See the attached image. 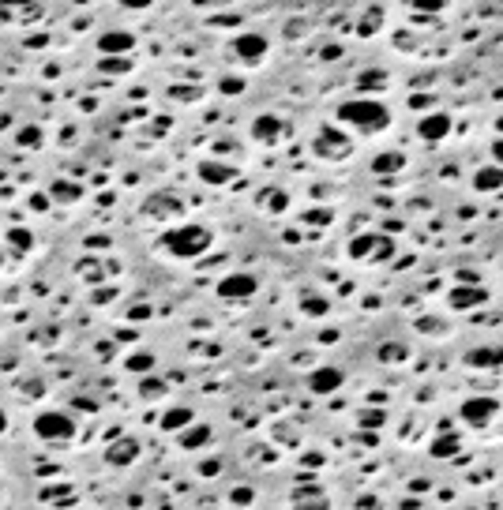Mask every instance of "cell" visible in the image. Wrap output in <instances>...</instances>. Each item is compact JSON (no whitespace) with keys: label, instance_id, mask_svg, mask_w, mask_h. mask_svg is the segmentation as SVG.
<instances>
[{"label":"cell","instance_id":"obj_1","mask_svg":"<svg viewBox=\"0 0 503 510\" xmlns=\"http://www.w3.org/2000/svg\"><path fill=\"white\" fill-rule=\"evenodd\" d=\"M338 121L357 127V132H364V135H372V132H383V127L390 124V109L376 98H349L338 106Z\"/></svg>","mask_w":503,"mask_h":510},{"label":"cell","instance_id":"obj_2","mask_svg":"<svg viewBox=\"0 0 503 510\" xmlns=\"http://www.w3.org/2000/svg\"><path fill=\"white\" fill-rule=\"evenodd\" d=\"M214 244V236H211V229L207 226H177V229H169V233H162V248L173 255V259H199L207 248Z\"/></svg>","mask_w":503,"mask_h":510},{"label":"cell","instance_id":"obj_3","mask_svg":"<svg viewBox=\"0 0 503 510\" xmlns=\"http://www.w3.org/2000/svg\"><path fill=\"white\" fill-rule=\"evenodd\" d=\"M34 435H38V439H49V443L71 439V435H75V420H71L68 413H57V409L38 413V417H34Z\"/></svg>","mask_w":503,"mask_h":510},{"label":"cell","instance_id":"obj_4","mask_svg":"<svg viewBox=\"0 0 503 510\" xmlns=\"http://www.w3.org/2000/svg\"><path fill=\"white\" fill-rule=\"evenodd\" d=\"M312 150H316L319 158H331V162H334V158H346L349 150H353V143L342 135L338 124H323L316 132V139H312Z\"/></svg>","mask_w":503,"mask_h":510},{"label":"cell","instance_id":"obj_5","mask_svg":"<svg viewBox=\"0 0 503 510\" xmlns=\"http://www.w3.org/2000/svg\"><path fill=\"white\" fill-rule=\"evenodd\" d=\"M496 413H500V402H496V398H489V394H481V398L462 402L458 417L466 420L469 428H484V424H492V420H496Z\"/></svg>","mask_w":503,"mask_h":510},{"label":"cell","instance_id":"obj_6","mask_svg":"<svg viewBox=\"0 0 503 510\" xmlns=\"http://www.w3.org/2000/svg\"><path fill=\"white\" fill-rule=\"evenodd\" d=\"M252 293H255V278L252 274H244V270H233V274H226L218 282V297L222 300H252Z\"/></svg>","mask_w":503,"mask_h":510},{"label":"cell","instance_id":"obj_7","mask_svg":"<svg viewBox=\"0 0 503 510\" xmlns=\"http://www.w3.org/2000/svg\"><path fill=\"white\" fill-rule=\"evenodd\" d=\"M267 49H270V42L259 34V30H241V34L233 38V53L241 60H248V64L263 60V57H267Z\"/></svg>","mask_w":503,"mask_h":510},{"label":"cell","instance_id":"obj_8","mask_svg":"<svg viewBox=\"0 0 503 510\" xmlns=\"http://www.w3.org/2000/svg\"><path fill=\"white\" fill-rule=\"evenodd\" d=\"M98 49L106 53V57H128V53L135 49V34L132 30H102Z\"/></svg>","mask_w":503,"mask_h":510},{"label":"cell","instance_id":"obj_9","mask_svg":"<svg viewBox=\"0 0 503 510\" xmlns=\"http://www.w3.org/2000/svg\"><path fill=\"white\" fill-rule=\"evenodd\" d=\"M342 368H331V364H323V368H316L312 376H308V390L312 394H334V390H342Z\"/></svg>","mask_w":503,"mask_h":510},{"label":"cell","instance_id":"obj_10","mask_svg":"<svg viewBox=\"0 0 503 510\" xmlns=\"http://www.w3.org/2000/svg\"><path fill=\"white\" fill-rule=\"evenodd\" d=\"M421 139H428V143H440L447 139V132H451V117L447 113H428V117H421Z\"/></svg>","mask_w":503,"mask_h":510},{"label":"cell","instance_id":"obj_11","mask_svg":"<svg viewBox=\"0 0 503 510\" xmlns=\"http://www.w3.org/2000/svg\"><path fill=\"white\" fill-rule=\"evenodd\" d=\"M282 135H285V124L278 121V117L263 113V117H255V121H252V139H259V143H274V139H282Z\"/></svg>","mask_w":503,"mask_h":510},{"label":"cell","instance_id":"obj_12","mask_svg":"<svg viewBox=\"0 0 503 510\" xmlns=\"http://www.w3.org/2000/svg\"><path fill=\"white\" fill-rule=\"evenodd\" d=\"M489 300V293L481 289V285H473V289H451V297H447V304L454 308V312H469V308H477V304H484Z\"/></svg>","mask_w":503,"mask_h":510},{"label":"cell","instance_id":"obj_13","mask_svg":"<svg viewBox=\"0 0 503 510\" xmlns=\"http://www.w3.org/2000/svg\"><path fill=\"white\" fill-rule=\"evenodd\" d=\"M211 424H196V420H191L188 428H180V446H185V450H199V446H207L211 443Z\"/></svg>","mask_w":503,"mask_h":510},{"label":"cell","instance_id":"obj_14","mask_svg":"<svg viewBox=\"0 0 503 510\" xmlns=\"http://www.w3.org/2000/svg\"><path fill=\"white\" fill-rule=\"evenodd\" d=\"M135 458H139V443H135V439H121V443H113L106 450L109 465H128V461H135Z\"/></svg>","mask_w":503,"mask_h":510},{"label":"cell","instance_id":"obj_15","mask_svg":"<svg viewBox=\"0 0 503 510\" xmlns=\"http://www.w3.org/2000/svg\"><path fill=\"white\" fill-rule=\"evenodd\" d=\"M199 180H207V184H229L233 180V169L229 165H222V162H199Z\"/></svg>","mask_w":503,"mask_h":510},{"label":"cell","instance_id":"obj_16","mask_svg":"<svg viewBox=\"0 0 503 510\" xmlns=\"http://www.w3.org/2000/svg\"><path fill=\"white\" fill-rule=\"evenodd\" d=\"M503 184V165H484L473 173V188L477 191H496Z\"/></svg>","mask_w":503,"mask_h":510},{"label":"cell","instance_id":"obj_17","mask_svg":"<svg viewBox=\"0 0 503 510\" xmlns=\"http://www.w3.org/2000/svg\"><path fill=\"white\" fill-rule=\"evenodd\" d=\"M191 409H185V405H177V409H169V413H162V432H180V428H188L191 424Z\"/></svg>","mask_w":503,"mask_h":510},{"label":"cell","instance_id":"obj_18","mask_svg":"<svg viewBox=\"0 0 503 510\" xmlns=\"http://www.w3.org/2000/svg\"><path fill=\"white\" fill-rule=\"evenodd\" d=\"M466 364H473V368H496V364H503V349H473L466 356Z\"/></svg>","mask_w":503,"mask_h":510},{"label":"cell","instance_id":"obj_19","mask_svg":"<svg viewBox=\"0 0 503 510\" xmlns=\"http://www.w3.org/2000/svg\"><path fill=\"white\" fill-rule=\"evenodd\" d=\"M376 244H379L376 233H361V236H353V244H349V255H353V259H364V255L376 252Z\"/></svg>","mask_w":503,"mask_h":510},{"label":"cell","instance_id":"obj_20","mask_svg":"<svg viewBox=\"0 0 503 510\" xmlns=\"http://www.w3.org/2000/svg\"><path fill=\"white\" fill-rule=\"evenodd\" d=\"M124 368L135 372V376H147V372H154V353H128Z\"/></svg>","mask_w":503,"mask_h":510},{"label":"cell","instance_id":"obj_21","mask_svg":"<svg viewBox=\"0 0 503 510\" xmlns=\"http://www.w3.org/2000/svg\"><path fill=\"white\" fill-rule=\"evenodd\" d=\"M402 162H406L402 150H390V154H379L376 162H372V169L376 173H395V169H402Z\"/></svg>","mask_w":503,"mask_h":510},{"label":"cell","instance_id":"obj_22","mask_svg":"<svg viewBox=\"0 0 503 510\" xmlns=\"http://www.w3.org/2000/svg\"><path fill=\"white\" fill-rule=\"evenodd\" d=\"M376 356L383 364H398V361H406V345H402V341H387V345L376 349Z\"/></svg>","mask_w":503,"mask_h":510},{"label":"cell","instance_id":"obj_23","mask_svg":"<svg viewBox=\"0 0 503 510\" xmlns=\"http://www.w3.org/2000/svg\"><path fill=\"white\" fill-rule=\"evenodd\" d=\"M150 214H158V218H162V214H177L180 210V199H173V195H158V199H150Z\"/></svg>","mask_w":503,"mask_h":510},{"label":"cell","instance_id":"obj_24","mask_svg":"<svg viewBox=\"0 0 503 510\" xmlns=\"http://www.w3.org/2000/svg\"><path fill=\"white\" fill-rule=\"evenodd\" d=\"M327 308H331V304H327L319 293H308V297L301 300V312H305V315H327Z\"/></svg>","mask_w":503,"mask_h":510},{"label":"cell","instance_id":"obj_25","mask_svg":"<svg viewBox=\"0 0 503 510\" xmlns=\"http://www.w3.org/2000/svg\"><path fill=\"white\" fill-rule=\"evenodd\" d=\"M98 68L106 71V75H124V71H132V60H128V57H106Z\"/></svg>","mask_w":503,"mask_h":510},{"label":"cell","instance_id":"obj_26","mask_svg":"<svg viewBox=\"0 0 503 510\" xmlns=\"http://www.w3.org/2000/svg\"><path fill=\"white\" fill-rule=\"evenodd\" d=\"M454 450H458V439H454V435H443V439L432 443V458H451Z\"/></svg>","mask_w":503,"mask_h":510},{"label":"cell","instance_id":"obj_27","mask_svg":"<svg viewBox=\"0 0 503 510\" xmlns=\"http://www.w3.org/2000/svg\"><path fill=\"white\" fill-rule=\"evenodd\" d=\"M139 394H143V398H162V394H165V382H162V379H143V382H139Z\"/></svg>","mask_w":503,"mask_h":510},{"label":"cell","instance_id":"obj_28","mask_svg":"<svg viewBox=\"0 0 503 510\" xmlns=\"http://www.w3.org/2000/svg\"><path fill=\"white\" fill-rule=\"evenodd\" d=\"M15 143H19V147H34V143H42V127H23L19 135H15Z\"/></svg>","mask_w":503,"mask_h":510},{"label":"cell","instance_id":"obj_29","mask_svg":"<svg viewBox=\"0 0 503 510\" xmlns=\"http://www.w3.org/2000/svg\"><path fill=\"white\" fill-rule=\"evenodd\" d=\"M379 23H383V12H379V8H372V12L364 15V23H361V34H376Z\"/></svg>","mask_w":503,"mask_h":510},{"label":"cell","instance_id":"obj_30","mask_svg":"<svg viewBox=\"0 0 503 510\" xmlns=\"http://www.w3.org/2000/svg\"><path fill=\"white\" fill-rule=\"evenodd\" d=\"M8 241H12L19 252H27V248H30V233H27V229H12V233H8Z\"/></svg>","mask_w":503,"mask_h":510},{"label":"cell","instance_id":"obj_31","mask_svg":"<svg viewBox=\"0 0 503 510\" xmlns=\"http://www.w3.org/2000/svg\"><path fill=\"white\" fill-rule=\"evenodd\" d=\"M53 191H57V199H64V203H75V199H79L75 184H53Z\"/></svg>","mask_w":503,"mask_h":510},{"label":"cell","instance_id":"obj_32","mask_svg":"<svg viewBox=\"0 0 503 510\" xmlns=\"http://www.w3.org/2000/svg\"><path fill=\"white\" fill-rule=\"evenodd\" d=\"M218 90H222V94H241V90H244V79H233V75H229V79H222V83H218Z\"/></svg>","mask_w":503,"mask_h":510},{"label":"cell","instance_id":"obj_33","mask_svg":"<svg viewBox=\"0 0 503 510\" xmlns=\"http://www.w3.org/2000/svg\"><path fill=\"white\" fill-rule=\"evenodd\" d=\"M417 326H421V334H443V319H436V315L432 319H421Z\"/></svg>","mask_w":503,"mask_h":510},{"label":"cell","instance_id":"obj_34","mask_svg":"<svg viewBox=\"0 0 503 510\" xmlns=\"http://www.w3.org/2000/svg\"><path fill=\"white\" fill-rule=\"evenodd\" d=\"M410 8H417V12H440L443 0H406Z\"/></svg>","mask_w":503,"mask_h":510},{"label":"cell","instance_id":"obj_35","mask_svg":"<svg viewBox=\"0 0 503 510\" xmlns=\"http://www.w3.org/2000/svg\"><path fill=\"white\" fill-rule=\"evenodd\" d=\"M229 499H233V503H252L255 496H252V488H237V491H233V496H229Z\"/></svg>","mask_w":503,"mask_h":510},{"label":"cell","instance_id":"obj_36","mask_svg":"<svg viewBox=\"0 0 503 510\" xmlns=\"http://www.w3.org/2000/svg\"><path fill=\"white\" fill-rule=\"evenodd\" d=\"M218 469H222V461H203V465H199V473H203V476H214V473H218Z\"/></svg>","mask_w":503,"mask_h":510},{"label":"cell","instance_id":"obj_37","mask_svg":"<svg viewBox=\"0 0 503 510\" xmlns=\"http://www.w3.org/2000/svg\"><path fill=\"white\" fill-rule=\"evenodd\" d=\"M196 8H226V4H233V0H191Z\"/></svg>","mask_w":503,"mask_h":510},{"label":"cell","instance_id":"obj_38","mask_svg":"<svg viewBox=\"0 0 503 510\" xmlns=\"http://www.w3.org/2000/svg\"><path fill=\"white\" fill-rule=\"evenodd\" d=\"M124 8H135V12H143V8H150V0H121Z\"/></svg>","mask_w":503,"mask_h":510},{"label":"cell","instance_id":"obj_39","mask_svg":"<svg viewBox=\"0 0 503 510\" xmlns=\"http://www.w3.org/2000/svg\"><path fill=\"white\" fill-rule=\"evenodd\" d=\"M361 424H383V413H364Z\"/></svg>","mask_w":503,"mask_h":510},{"label":"cell","instance_id":"obj_40","mask_svg":"<svg viewBox=\"0 0 503 510\" xmlns=\"http://www.w3.org/2000/svg\"><path fill=\"white\" fill-rule=\"evenodd\" d=\"M492 154H496V162L503 165V135H500V139H496V147H492Z\"/></svg>","mask_w":503,"mask_h":510},{"label":"cell","instance_id":"obj_41","mask_svg":"<svg viewBox=\"0 0 503 510\" xmlns=\"http://www.w3.org/2000/svg\"><path fill=\"white\" fill-rule=\"evenodd\" d=\"M4 428H8V417H4V409H0V432H4Z\"/></svg>","mask_w":503,"mask_h":510},{"label":"cell","instance_id":"obj_42","mask_svg":"<svg viewBox=\"0 0 503 510\" xmlns=\"http://www.w3.org/2000/svg\"><path fill=\"white\" fill-rule=\"evenodd\" d=\"M496 127H500V135H503V117H500V121H496Z\"/></svg>","mask_w":503,"mask_h":510}]
</instances>
